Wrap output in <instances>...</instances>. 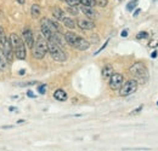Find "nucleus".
Wrapping results in <instances>:
<instances>
[{"mask_svg":"<svg viewBox=\"0 0 158 151\" xmlns=\"http://www.w3.org/2000/svg\"><path fill=\"white\" fill-rule=\"evenodd\" d=\"M9 39H10V42H11V46H12V50L15 52L16 58L21 59V60L26 59V57H27V48H26V45H24L22 38H20L17 34L12 33Z\"/></svg>","mask_w":158,"mask_h":151,"instance_id":"nucleus-1","label":"nucleus"},{"mask_svg":"<svg viewBox=\"0 0 158 151\" xmlns=\"http://www.w3.org/2000/svg\"><path fill=\"white\" fill-rule=\"evenodd\" d=\"M130 74L135 77V80L138 82H141V83H145L147 80H148V70L145 65V63L142 62H136L134 63L130 69H129Z\"/></svg>","mask_w":158,"mask_h":151,"instance_id":"nucleus-2","label":"nucleus"},{"mask_svg":"<svg viewBox=\"0 0 158 151\" xmlns=\"http://www.w3.org/2000/svg\"><path fill=\"white\" fill-rule=\"evenodd\" d=\"M32 52H33V57L35 59H43L48 53V40L44 38L43 35H38L34 45L32 47Z\"/></svg>","mask_w":158,"mask_h":151,"instance_id":"nucleus-3","label":"nucleus"},{"mask_svg":"<svg viewBox=\"0 0 158 151\" xmlns=\"http://www.w3.org/2000/svg\"><path fill=\"white\" fill-rule=\"evenodd\" d=\"M48 52L50 53L51 58L56 62H66L67 60V55L66 52L61 48V46H59L57 44L52 42V41H48Z\"/></svg>","mask_w":158,"mask_h":151,"instance_id":"nucleus-4","label":"nucleus"},{"mask_svg":"<svg viewBox=\"0 0 158 151\" xmlns=\"http://www.w3.org/2000/svg\"><path fill=\"white\" fill-rule=\"evenodd\" d=\"M139 86V82L135 80V79H131V80H128L125 81L122 87L119 88V95L120 97H128V95H133L136 92Z\"/></svg>","mask_w":158,"mask_h":151,"instance_id":"nucleus-5","label":"nucleus"},{"mask_svg":"<svg viewBox=\"0 0 158 151\" xmlns=\"http://www.w3.org/2000/svg\"><path fill=\"white\" fill-rule=\"evenodd\" d=\"M110 88L113 90V91H119V88L122 87V85L124 83V76L119 73H113V75L111 76L110 79Z\"/></svg>","mask_w":158,"mask_h":151,"instance_id":"nucleus-6","label":"nucleus"},{"mask_svg":"<svg viewBox=\"0 0 158 151\" xmlns=\"http://www.w3.org/2000/svg\"><path fill=\"white\" fill-rule=\"evenodd\" d=\"M22 40H23L26 47H28V48H32V47H33L35 39H34L33 32H32L29 28H24V29L22 30Z\"/></svg>","mask_w":158,"mask_h":151,"instance_id":"nucleus-7","label":"nucleus"},{"mask_svg":"<svg viewBox=\"0 0 158 151\" xmlns=\"http://www.w3.org/2000/svg\"><path fill=\"white\" fill-rule=\"evenodd\" d=\"M2 45V51H4V55L7 62H12V58H14V50H12V46H11V42H10V39L5 38L4 42L1 44Z\"/></svg>","mask_w":158,"mask_h":151,"instance_id":"nucleus-8","label":"nucleus"},{"mask_svg":"<svg viewBox=\"0 0 158 151\" xmlns=\"http://www.w3.org/2000/svg\"><path fill=\"white\" fill-rule=\"evenodd\" d=\"M72 47L77 48L79 51H86V50H89V47H90V42H89L86 39L81 38V37L78 35V37L76 38V40H74Z\"/></svg>","mask_w":158,"mask_h":151,"instance_id":"nucleus-9","label":"nucleus"},{"mask_svg":"<svg viewBox=\"0 0 158 151\" xmlns=\"http://www.w3.org/2000/svg\"><path fill=\"white\" fill-rule=\"evenodd\" d=\"M41 23L45 24L52 33H56L59 32L61 33V25L59 24V22L56 19H50V18H43L41 19Z\"/></svg>","mask_w":158,"mask_h":151,"instance_id":"nucleus-10","label":"nucleus"},{"mask_svg":"<svg viewBox=\"0 0 158 151\" xmlns=\"http://www.w3.org/2000/svg\"><path fill=\"white\" fill-rule=\"evenodd\" d=\"M77 25H78L81 30H91V29L95 28V22L91 21V19L81 18V19H78Z\"/></svg>","mask_w":158,"mask_h":151,"instance_id":"nucleus-11","label":"nucleus"},{"mask_svg":"<svg viewBox=\"0 0 158 151\" xmlns=\"http://www.w3.org/2000/svg\"><path fill=\"white\" fill-rule=\"evenodd\" d=\"M48 41H52V42L57 44L59 46H63V45L66 44L64 37H63L61 33H59V32H56V33H52V34H51V38L49 39Z\"/></svg>","mask_w":158,"mask_h":151,"instance_id":"nucleus-12","label":"nucleus"},{"mask_svg":"<svg viewBox=\"0 0 158 151\" xmlns=\"http://www.w3.org/2000/svg\"><path fill=\"white\" fill-rule=\"evenodd\" d=\"M113 73H114V70H113V67L111 64H106L101 70V75L103 79H110L113 75Z\"/></svg>","mask_w":158,"mask_h":151,"instance_id":"nucleus-13","label":"nucleus"},{"mask_svg":"<svg viewBox=\"0 0 158 151\" xmlns=\"http://www.w3.org/2000/svg\"><path fill=\"white\" fill-rule=\"evenodd\" d=\"M54 98L59 102H66L68 99V95L66 93V91H63L62 88H59L54 92Z\"/></svg>","mask_w":158,"mask_h":151,"instance_id":"nucleus-14","label":"nucleus"},{"mask_svg":"<svg viewBox=\"0 0 158 151\" xmlns=\"http://www.w3.org/2000/svg\"><path fill=\"white\" fill-rule=\"evenodd\" d=\"M81 12L86 16V17H89V18H95L96 17V11L93 9V7H88V6H81Z\"/></svg>","mask_w":158,"mask_h":151,"instance_id":"nucleus-15","label":"nucleus"},{"mask_svg":"<svg viewBox=\"0 0 158 151\" xmlns=\"http://www.w3.org/2000/svg\"><path fill=\"white\" fill-rule=\"evenodd\" d=\"M52 15H54V18L57 19V21H61V22L66 17L64 16V11L62 9H60V7H54L52 9Z\"/></svg>","mask_w":158,"mask_h":151,"instance_id":"nucleus-16","label":"nucleus"},{"mask_svg":"<svg viewBox=\"0 0 158 151\" xmlns=\"http://www.w3.org/2000/svg\"><path fill=\"white\" fill-rule=\"evenodd\" d=\"M40 12H41V7H40L38 4L32 5V7H31V15H32V17L38 18L40 16Z\"/></svg>","mask_w":158,"mask_h":151,"instance_id":"nucleus-17","label":"nucleus"},{"mask_svg":"<svg viewBox=\"0 0 158 151\" xmlns=\"http://www.w3.org/2000/svg\"><path fill=\"white\" fill-rule=\"evenodd\" d=\"M6 64H7V60H6V58H5L2 48L0 47V70H5V69H6Z\"/></svg>","mask_w":158,"mask_h":151,"instance_id":"nucleus-18","label":"nucleus"},{"mask_svg":"<svg viewBox=\"0 0 158 151\" xmlns=\"http://www.w3.org/2000/svg\"><path fill=\"white\" fill-rule=\"evenodd\" d=\"M62 22H63V24H64L67 28H69V29H74V28H76V22L72 18H69V17H64V18L62 19Z\"/></svg>","mask_w":158,"mask_h":151,"instance_id":"nucleus-19","label":"nucleus"},{"mask_svg":"<svg viewBox=\"0 0 158 151\" xmlns=\"http://www.w3.org/2000/svg\"><path fill=\"white\" fill-rule=\"evenodd\" d=\"M79 1L83 6H88V7H94V6L98 5L96 0H79Z\"/></svg>","mask_w":158,"mask_h":151,"instance_id":"nucleus-20","label":"nucleus"},{"mask_svg":"<svg viewBox=\"0 0 158 151\" xmlns=\"http://www.w3.org/2000/svg\"><path fill=\"white\" fill-rule=\"evenodd\" d=\"M138 4H139V0H131L130 2L127 4V10H128V11H133V10L138 6Z\"/></svg>","mask_w":158,"mask_h":151,"instance_id":"nucleus-21","label":"nucleus"},{"mask_svg":"<svg viewBox=\"0 0 158 151\" xmlns=\"http://www.w3.org/2000/svg\"><path fill=\"white\" fill-rule=\"evenodd\" d=\"M66 10H67V12H69V14L73 15V16H77V15L79 14V10L76 7V6H68Z\"/></svg>","mask_w":158,"mask_h":151,"instance_id":"nucleus-22","label":"nucleus"},{"mask_svg":"<svg viewBox=\"0 0 158 151\" xmlns=\"http://www.w3.org/2000/svg\"><path fill=\"white\" fill-rule=\"evenodd\" d=\"M37 90H38L39 95H45L46 93V85H39Z\"/></svg>","mask_w":158,"mask_h":151,"instance_id":"nucleus-23","label":"nucleus"},{"mask_svg":"<svg viewBox=\"0 0 158 151\" xmlns=\"http://www.w3.org/2000/svg\"><path fill=\"white\" fill-rule=\"evenodd\" d=\"M6 38V34H5V30H4V28L0 25V45L4 42V40Z\"/></svg>","mask_w":158,"mask_h":151,"instance_id":"nucleus-24","label":"nucleus"},{"mask_svg":"<svg viewBox=\"0 0 158 151\" xmlns=\"http://www.w3.org/2000/svg\"><path fill=\"white\" fill-rule=\"evenodd\" d=\"M108 42H110V40H106V42H105V44H103V45H102V46L100 47L99 50H98V51H96V52H95L94 55L96 56V55H99V53H100V52H101V51H103V50H105V48L107 47V45H108Z\"/></svg>","mask_w":158,"mask_h":151,"instance_id":"nucleus-25","label":"nucleus"},{"mask_svg":"<svg viewBox=\"0 0 158 151\" xmlns=\"http://www.w3.org/2000/svg\"><path fill=\"white\" fill-rule=\"evenodd\" d=\"M66 2H67L69 6H77V5L80 4L79 0H66Z\"/></svg>","mask_w":158,"mask_h":151,"instance_id":"nucleus-26","label":"nucleus"},{"mask_svg":"<svg viewBox=\"0 0 158 151\" xmlns=\"http://www.w3.org/2000/svg\"><path fill=\"white\" fill-rule=\"evenodd\" d=\"M147 37H148V34L146 32H140V33H138V35H136V39L141 40V39H146Z\"/></svg>","mask_w":158,"mask_h":151,"instance_id":"nucleus-27","label":"nucleus"},{"mask_svg":"<svg viewBox=\"0 0 158 151\" xmlns=\"http://www.w3.org/2000/svg\"><path fill=\"white\" fill-rule=\"evenodd\" d=\"M142 106H143V105H140V106H139L138 109H135V110H133V111H131V113H130V115H134V114H138V113H140V111H141V110H142Z\"/></svg>","mask_w":158,"mask_h":151,"instance_id":"nucleus-28","label":"nucleus"},{"mask_svg":"<svg viewBox=\"0 0 158 151\" xmlns=\"http://www.w3.org/2000/svg\"><path fill=\"white\" fill-rule=\"evenodd\" d=\"M27 95H28L29 98H35V95H34V93H33V91H31V90H29V91H27Z\"/></svg>","mask_w":158,"mask_h":151,"instance_id":"nucleus-29","label":"nucleus"},{"mask_svg":"<svg viewBox=\"0 0 158 151\" xmlns=\"http://www.w3.org/2000/svg\"><path fill=\"white\" fill-rule=\"evenodd\" d=\"M98 4H99L100 6H106V5H107V0H101Z\"/></svg>","mask_w":158,"mask_h":151,"instance_id":"nucleus-30","label":"nucleus"},{"mask_svg":"<svg viewBox=\"0 0 158 151\" xmlns=\"http://www.w3.org/2000/svg\"><path fill=\"white\" fill-rule=\"evenodd\" d=\"M38 82L37 81H32V82H27V83H24V86H32V85H37Z\"/></svg>","mask_w":158,"mask_h":151,"instance_id":"nucleus-31","label":"nucleus"},{"mask_svg":"<svg viewBox=\"0 0 158 151\" xmlns=\"http://www.w3.org/2000/svg\"><path fill=\"white\" fill-rule=\"evenodd\" d=\"M120 35H122L123 38H125V37H128V30H123V32L120 33Z\"/></svg>","mask_w":158,"mask_h":151,"instance_id":"nucleus-32","label":"nucleus"},{"mask_svg":"<svg viewBox=\"0 0 158 151\" xmlns=\"http://www.w3.org/2000/svg\"><path fill=\"white\" fill-rule=\"evenodd\" d=\"M14 126H11V125H9V126H2V130H7V128H12Z\"/></svg>","mask_w":158,"mask_h":151,"instance_id":"nucleus-33","label":"nucleus"},{"mask_svg":"<svg viewBox=\"0 0 158 151\" xmlns=\"http://www.w3.org/2000/svg\"><path fill=\"white\" fill-rule=\"evenodd\" d=\"M151 57H152V58H156V57H157V51H153L152 55H151Z\"/></svg>","mask_w":158,"mask_h":151,"instance_id":"nucleus-34","label":"nucleus"},{"mask_svg":"<svg viewBox=\"0 0 158 151\" xmlns=\"http://www.w3.org/2000/svg\"><path fill=\"white\" fill-rule=\"evenodd\" d=\"M24 1H26V0H17V2L21 4V5H23V4H24Z\"/></svg>","mask_w":158,"mask_h":151,"instance_id":"nucleus-35","label":"nucleus"},{"mask_svg":"<svg viewBox=\"0 0 158 151\" xmlns=\"http://www.w3.org/2000/svg\"><path fill=\"white\" fill-rule=\"evenodd\" d=\"M9 110H10V111H14V110H16V108H14V106H11V108H10Z\"/></svg>","mask_w":158,"mask_h":151,"instance_id":"nucleus-36","label":"nucleus"},{"mask_svg":"<svg viewBox=\"0 0 158 151\" xmlns=\"http://www.w3.org/2000/svg\"><path fill=\"white\" fill-rule=\"evenodd\" d=\"M24 73H26V72H24V70H20V75H23V74H24Z\"/></svg>","mask_w":158,"mask_h":151,"instance_id":"nucleus-37","label":"nucleus"},{"mask_svg":"<svg viewBox=\"0 0 158 151\" xmlns=\"http://www.w3.org/2000/svg\"><path fill=\"white\" fill-rule=\"evenodd\" d=\"M61 1H66V0H61Z\"/></svg>","mask_w":158,"mask_h":151,"instance_id":"nucleus-38","label":"nucleus"},{"mask_svg":"<svg viewBox=\"0 0 158 151\" xmlns=\"http://www.w3.org/2000/svg\"><path fill=\"white\" fill-rule=\"evenodd\" d=\"M157 106H158V102H157Z\"/></svg>","mask_w":158,"mask_h":151,"instance_id":"nucleus-39","label":"nucleus"}]
</instances>
